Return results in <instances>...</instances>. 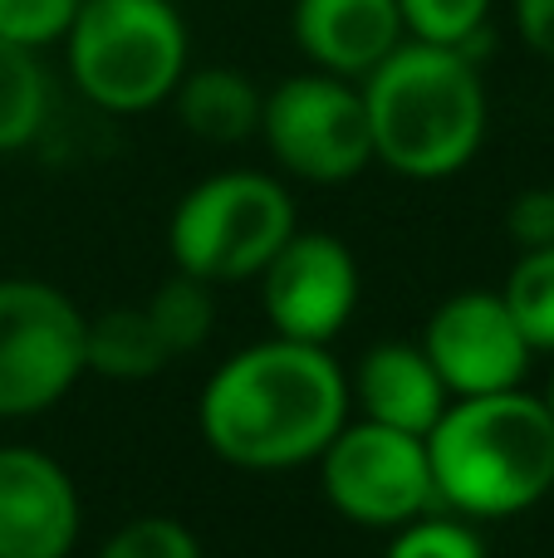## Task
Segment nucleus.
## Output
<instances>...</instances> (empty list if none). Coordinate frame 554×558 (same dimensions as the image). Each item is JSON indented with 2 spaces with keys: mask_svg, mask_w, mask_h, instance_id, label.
Instances as JSON below:
<instances>
[{
  "mask_svg": "<svg viewBox=\"0 0 554 558\" xmlns=\"http://www.w3.org/2000/svg\"><path fill=\"white\" fill-rule=\"evenodd\" d=\"M349 373L329 343L265 338L226 357L202 387L196 422L226 465L241 471H294L349 422Z\"/></svg>",
  "mask_w": 554,
  "mask_h": 558,
  "instance_id": "1",
  "label": "nucleus"
},
{
  "mask_svg": "<svg viewBox=\"0 0 554 558\" xmlns=\"http://www.w3.org/2000/svg\"><path fill=\"white\" fill-rule=\"evenodd\" d=\"M369 108L373 162L412 182H442L481 153L486 84L467 49L402 39L359 78Z\"/></svg>",
  "mask_w": 554,
  "mask_h": 558,
  "instance_id": "2",
  "label": "nucleus"
},
{
  "mask_svg": "<svg viewBox=\"0 0 554 558\" xmlns=\"http://www.w3.org/2000/svg\"><path fill=\"white\" fill-rule=\"evenodd\" d=\"M437 500L467 520L526 514L554 490V416L520 387L457 397L427 432Z\"/></svg>",
  "mask_w": 554,
  "mask_h": 558,
  "instance_id": "3",
  "label": "nucleus"
},
{
  "mask_svg": "<svg viewBox=\"0 0 554 558\" xmlns=\"http://www.w3.org/2000/svg\"><path fill=\"white\" fill-rule=\"evenodd\" d=\"M79 94L104 113H147L186 74V25L172 0H84L64 35Z\"/></svg>",
  "mask_w": 554,
  "mask_h": 558,
  "instance_id": "4",
  "label": "nucleus"
},
{
  "mask_svg": "<svg viewBox=\"0 0 554 558\" xmlns=\"http://www.w3.org/2000/svg\"><path fill=\"white\" fill-rule=\"evenodd\" d=\"M294 235V202L265 172H216L177 202L167 245L182 275L206 284L251 279Z\"/></svg>",
  "mask_w": 554,
  "mask_h": 558,
  "instance_id": "5",
  "label": "nucleus"
},
{
  "mask_svg": "<svg viewBox=\"0 0 554 558\" xmlns=\"http://www.w3.org/2000/svg\"><path fill=\"white\" fill-rule=\"evenodd\" d=\"M261 137L285 172L314 186H344L373 162L363 88L324 69L294 74L265 94Z\"/></svg>",
  "mask_w": 554,
  "mask_h": 558,
  "instance_id": "6",
  "label": "nucleus"
},
{
  "mask_svg": "<svg viewBox=\"0 0 554 558\" xmlns=\"http://www.w3.org/2000/svg\"><path fill=\"white\" fill-rule=\"evenodd\" d=\"M320 481L329 505L353 524L398 530L418 514L437 510V481L427 461V436L398 432L383 422H344L320 451Z\"/></svg>",
  "mask_w": 554,
  "mask_h": 558,
  "instance_id": "7",
  "label": "nucleus"
},
{
  "mask_svg": "<svg viewBox=\"0 0 554 558\" xmlns=\"http://www.w3.org/2000/svg\"><path fill=\"white\" fill-rule=\"evenodd\" d=\"M84 314L45 279H0V416L49 412L84 377Z\"/></svg>",
  "mask_w": 554,
  "mask_h": 558,
  "instance_id": "8",
  "label": "nucleus"
},
{
  "mask_svg": "<svg viewBox=\"0 0 554 558\" xmlns=\"http://www.w3.org/2000/svg\"><path fill=\"white\" fill-rule=\"evenodd\" d=\"M359 260L339 235L294 231L261 270V304L280 338L329 343L359 308Z\"/></svg>",
  "mask_w": 554,
  "mask_h": 558,
  "instance_id": "9",
  "label": "nucleus"
},
{
  "mask_svg": "<svg viewBox=\"0 0 554 558\" xmlns=\"http://www.w3.org/2000/svg\"><path fill=\"white\" fill-rule=\"evenodd\" d=\"M422 353L432 357L451 397H481L526 383L535 348L526 343L496 289H461L427 318Z\"/></svg>",
  "mask_w": 554,
  "mask_h": 558,
  "instance_id": "10",
  "label": "nucleus"
},
{
  "mask_svg": "<svg viewBox=\"0 0 554 558\" xmlns=\"http://www.w3.org/2000/svg\"><path fill=\"white\" fill-rule=\"evenodd\" d=\"M79 520V490L55 456L0 446V558H69Z\"/></svg>",
  "mask_w": 554,
  "mask_h": 558,
  "instance_id": "11",
  "label": "nucleus"
},
{
  "mask_svg": "<svg viewBox=\"0 0 554 558\" xmlns=\"http://www.w3.org/2000/svg\"><path fill=\"white\" fill-rule=\"evenodd\" d=\"M294 45L314 69L363 78L408 39L398 0H294Z\"/></svg>",
  "mask_w": 554,
  "mask_h": 558,
  "instance_id": "12",
  "label": "nucleus"
},
{
  "mask_svg": "<svg viewBox=\"0 0 554 558\" xmlns=\"http://www.w3.org/2000/svg\"><path fill=\"white\" fill-rule=\"evenodd\" d=\"M349 392L359 397L369 422L398 426V432H412V436H427L451 402L447 383L437 377V367L422 353V343L369 348L359 363V377L349 383Z\"/></svg>",
  "mask_w": 554,
  "mask_h": 558,
  "instance_id": "13",
  "label": "nucleus"
},
{
  "mask_svg": "<svg viewBox=\"0 0 554 558\" xmlns=\"http://www.w3.org/2000/svg\"><path fill=\"white\" fill-rule=\"evenodd\" d=\"M172 98H177L182 128L192 137H202V143L231 147L261 133L265 94L245 74H236V69H196V74H182Z\"/></svg>",
  "mask_w": 554,
  "mask_h": 558,
  "instance_id": "14",
  "label": "nucleus"
},
{
  "mask_svg": "<svg viewBox=\"0 0 554 558\" xmlns=\"http://www.w3.org/2000/svg\"><path fill=\"white\" fill-rule=\"evenodd\" d=\"M167 343L157 338L147 308H108L84 328V367L108 383H147L162 373Z\"/></svg>",
  "mask_w": 554,
  "mask_h": 558,
  "instance_id": "15",
  "label": "nucleus"
},
{
  "mask_svg": "<svg viewBox=\"0 0 554 558\" xmlns=\"http://www.w3.org/2000/svg\"><path fill=\"white\" fill-rule=\"evenodd\" d=\"M49 113V78L35 49L0 39V153H20L39 137Z\"/></svg>",
  "mask_w": 554,
  "mask_h": 558,
  "instance_id": "16",
  "label": "nucleus"
},
{
  "mask_svg": "<svg viewBox=\"0 0 554 558\" xmlns=\"http://www.w3.org/2000/svg\"><path fill=\"white\" fill-rule=\"evenodd\" d=\"M147 318H153L157 338L167 343V353L182 357L192 348H202L212 338V324H216V304H212V284L206 279H192L177 270V279L157 284V294L147 299Z\"/></svg>",
  "mask_w": 554,
  "mask_h": 558,
  "instance_id": "17",
  "label": "nucleus"
},
{
  "mask_svg": "<svg viewBox=\"0 0 554 558\" xmlns=\"http://www.w3.org/2000/svg\"><path fill=\"white\" fill-rule=\"evenodd\" d=\"M501 299H506L510 318L520 324L526 343L535 353H554V245L520 255L516 270L506 275Z\"/></svg>",
  "mask_w": 554,
  "mask_h": 558,
  "instance_id": "18",
  "label": "nucleus"
},
{
  "mask_svg": "<svg viewBox=\"0 0 554 558\" xmlns=\"http://www.w3.org/2000/svg\"><path fill=\"white\" fill-rule=\"evenodd\" d=\"M398 15L408 39L467 49L477 59V39L486 35L491 0H398Z\"/></svg>",
  "mask_w": 554,
  "mask_h": 558,
  "instance_id": "19",
  "label": "nucleus"
},
{
  "mask_svg": "<svg viewBox=\"0 0 554 558\" xmlns=\"http://www.w3.org/2000/svg\"><path fill=\"white\" fill-rule=\"evenodd\" d=\"M383 558H486V544L467 520L427 510L393 530V544Z\"/></svg>",
  "mask_w": 554,
  "mask_h": 558,
  "instance_id": "20",
  "label": "nucleus"
},
{
  "mask_svg": "<svg viewBox=\"0 0 554 558\" xmlns=\"http://www.w3.org/2000/svg\"><path fill=\"white\" fill-rule=\"evenodd\" d=\"M98 558H202V544L172 514H143V520L123 524L98 549Z\"/></svg>",
  "mask_w": 554,
  "mask_h": 558,
  "instance_id": "21",
  "label": "nucleus"
},
{
  "mask_svg": "<svg viewBox=\"0 0 554 558\" xmlns=\"http://www.w3.org/2000/svg\"><path fill=\"white\" fill-rule=\"evenodd\" d=\"M84 0H0V39H15L25 49L59 45L74 25Z\"/></svg>",
  "mask_w": 554,
  "mask_h": 558,
  "instance_id": "22",
  "label": "nucleus"
},
{
  "mask_svg": "<svg viewBox=\"0 0 554 558\" xmlns=\"http://www.w3.org/2000/svg\"><path fill=\"white\" fill-rule=\"evenodd\" d=\"M506 231L520 251H540V245H554V192L550 186H530L510 202L506 211Z\"/></svg>",
  "mask_w": 554,
  "mask_h": 558,
  "instance_id": "23",
  "label": "nucleus"
},
{
  "mask_svg": "<svg viewBox=\"0 0 554 558\" xmlns=\"http://www.w3.org/2000/svg\"><path fill=\"white\" fill-rule=\"evenodd\" d=\"M516 29L540 59L554 64V0H516Z\"/></svg>",
  "mask_w": 554,
  "mask_h": 558,
  "instance_id": "24",
  "label": "nucleus"
},
{
  "mask_svg": "<svg viewBox=\"0 0 554 558\" xmlns=\"http://www.w3.org/2000/svg\"><path fill=\"white\" fill-rule=\"evenodd\" d=\"M545 407H550V416H554V377H550V392H545Z\"/></svg>",
  "mask_w": 554,
  "mask_h": 558,
  "instance_id": "25",
  "label": "nucleus"
}]
</instances>
